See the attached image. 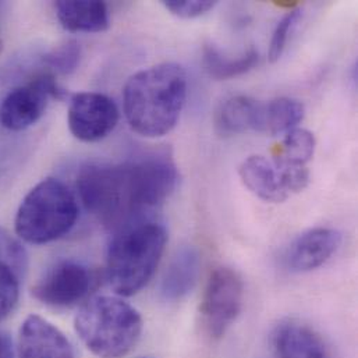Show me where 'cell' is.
Listing matches in <instances>:
<instances>
[{
	"instance_id": "52a82bcc",
	"label": "cell",
	"mask_w": 358,
	"mask_h": 358,
	"mask_svg": "<svg viewBox=\"0 0 358 358\" xmlns=\"http://www.w3.org/2000/svg\"><path fill=\"white\" fill-rule=\"evenodd\" d=\"M244 286L240 275L231 268L212 272L201 303V317L209 336L222 338L238 317L243 307Z\"/></svg>"
},
{
	"instance_id": "ffe728a7",
	"label": "cell",
	"mask_w": 358,
	"mask_h": 358,
	"mask_svg": "<svg viewBox=\"0 0 358 358\" xmlns=\"http://www.w3.org/2000/svg\"><path fill=\"white\" fill-rule=\"evenodd\" d=\"M21 278L11 265L0 261V322L13 313L18 303Z\"/></svg>"
},
{
	"instance_id": "44dd1931",
	"label": "cell",
	"mask_w": 358,
	"mask_h": 358,
	"mask_svg": "<svg viewBox=\"0 0 358 358\" xmlns=\"http://www.w3.org/2000/svg\"><path fill=\"white\" fill-rule=\"evenodd\" d=\"M81 59V49L76 41H67L52 49L43 62L59 74H71L77 70Z\"/></svg>"
},
{
	"instance_id": "603a6c76",
	"label": "cell",
	"mask_w": 358,
	"mask_h": 358,
	"mask_svg": "<svg viewBox=\"0 0 358 358\" xmlns=\"http://www.w3.org/2000/svg\"><path fill=\"white\" fill-rule=\"evenodd\" d=\"M0 261L11 265L24 278L27 271L25 250L4 229H0Z\"/></svg>"
},
{
	"instance_id": "484cf974",
	"label": "cell",
	"mask_w": 358,
	"mask_h": 358,
	"mask_svg": "<svg viewBox=\"0 0 358 358\" xmlns=\"http://www.w3.org/2000/svg\"><path fill=\"white\" fill-rule=\"evenodd\" d=\"M1 48H3V46H1V41H0V52H1Z\"/></svg>"
},
{
	"instance_id": "6da1fadb",
	"label": "cell",
	"mask_w": 358,
	"mask_h": 358,
	"mask_svg": "<svg viewBox=\"0 0 358 358\" xmlns=\"http://www.w3.org/2000/svg\"><path fill=\"white\" fill-rule=\"evenodd\" d=\"M178 169L166 154L124 164H91L78 172L77 189L85 209L120 229L164 203L178 185Z\"/></svg>"
},
{
	"instance_id": "7c38bea8",
	"label": "cell",
	"mask_w": 358,
	"mask_h": 358,
	"mask_svg": "<svg viewBox=\"0 0 358 358\" xmlns=\"http://www.w3.org/2000/svg\"><path fill=\"white\" fill-rule=\"evenodd\" d=\"M21 358H74L66 335L39 315H29L21 324L18 335Z\"/></svg>"
},
{
	"instance_id": "30bf717a",
	"label": "cell",
	"mask_w": 358,
	"mask_h": 358,
	"mask_svg": "<svg viewBox=\"0 0 358 358\" xmlns=\"http://www.w3.org/2000/svg\"><path fill=\"white\" fill-rule=\"evenodd\" d=\"M119 108L113 99L99 92L76 94L69 106V129L84 143L106 138L117 126Z\"/></svg>"
},
{
	"instance_id": "8992f818",
	"label": "cell",
	"mask_w": 358,
	"mask_h": 358,
	"mask_svg": "<svg viewBox=\"0 0 358 358\" xmlns=\"http://www.w3.org/2000/svg\"><path fill=\"white\" fill-rule=\"evenodd\" d=\"M244 185L265 202H283L293 194L303 191L310 181L306 166H292L275 159L254 155L243 161L238 168Z\"/></svg>"
},
{
	"instance_id": "d4e9b609",
	"label": "cell",
	"mask_w": 358,
	"mask_h": 358,
	"mask_svg": "<svg viewBox=\"0 0 358 358\" xmlns=\"http://www.w3.org/2000/svg\"><path fill=\"white\" fill-rule=\"evenodd\" d=\"M0 358H14L13 343L6 334L0 332Z\"/></svg>"
},
{
	"instance_id": "cb8c5ba5",
	"label": "cell",
	"mask_w": 358,
	"mask_h": 358,
	"mask_svg": "<svg viewBox=\"0 0 358 358\" xmlns=\"http://www.w3.org/2000/svg\"><path fill=\"white\" fill-rule=\"evenodd\" d=\"M162 4L172 14L180 18H195L206 11L212 10L216 6V1L212 0H168Z\"/></svg>"
},
{
	"instance_id": "2e32d148",
	"label": "cell",
	"mask_w": 358,
	"mask_h": 358,
	"mask_svg": "<svg viewBox=\"0 0 358 358\" xmlns=\"http://www.w3.org/2000/svg\"><path fill=\"white\" fill-rule=\"evenodd\" d=\"M261 103L262 102L244 95L227 99L217 112V129L223 134L258 131Z\"/></svg>"
},
{
	"instance_id": "ac0fdd59",
	"label": "cell",
	"mask_w": 358,
	"mask_h": 358,
	"mask_svg": "<svg viewBox=\"0 0 358 358\" xmlns=\"http://www.w3.org/2000/svg\"><path fill=\"white\" fill-rule=\"evenodd\" d=\"M259 62V53L255 48H250L247 52L237 57H229L215 45H206L203 48L202 63L206 73L216 80H230L243 76L252 70Z\"/></svg>"
},
{
	"instance_id": "ba28073f",
	"label": "cell",
	"mask_w": 358,
	"mask_h": 358,
	"mask_svg": "<svg viewBox=\"0 0 358 358\" xmlns=\"http://www.w3.org/2000/svg\"><path fill=\"white\" fill-rule=\"evenodd\" d=\"M63 94L53 74L39 73L3 98L0 124L10 131L25 130L42 117L50 98H60Z\"/></svg>"
},
{
	"instance_id": "7a4b0ae2",
	"label": "cell",
	"mask_w": 358,
	"mask_h": 358,
	"mask_svg": "<svg viewBox=\"0 0 358 358\" xmlns=\"http://www.w3.org/2000/svg\"><path fill=\"white\" fill-rule=\"evenodd\" d=\"M187 87L185 70L178 63H161L133 74L123 90L130 127L148 138L171 133L184 109Z\"/></svg>"
},
{
	"instance_id": "4316f807",
	"label": "cell",
	"mask_w": 358,
	"mask_h": 358,
	"mask_svg": "<svg viewBox=\"0 0 358 358\" xmlns=\"http://www.w3.org/2000/svg\"><path fill=\"white\" fill-rule=\"evenodd\" d=\"M141 358H150V357H141Z\"/></svg>"
},
{
	"instance_id": "9c48e42d",
	"label": "cell",
	"mask_w": 358,
	"mask_h": 358,
	"mask_svg": "<svg viewBox=\"0 0 358 358\" xmlns=\"http://www.w3.org/2000/svg\"><path fill=\"white\" fill-rule=\"evenodd\" d=\"M95 283L92 271L74 259L55 262L32 289L34 297L56 308H67L81 303Z\"/></svg>"
},
{
	"instance_id": "4fadbf2b",
	"label": "cell",
	"mask_w": 358,
	"mask_h": 358,
	"mask_svg": "<svg viewBox=\"0 0 358 358\" xmlns=\"http://www.w3.org/2000/svg\"><path fill=\"white\" fill-rule=\"evenodd\" d=\"M273 348L278 358H331L321 335L308 325L293 320L276 327Z\"/></svg>"
},
{
	"instance_id": "e0dca14e",
	"label": "cell",
	"mask_w": 358,
	"mask_h": 358,
	"mask_svg": "<svg viewBox=\"0 0 358 358\" xmlns=\"http://www.w3.org/2000/svg\"><path fill=\"white\" fill-rule=\"evenodd\" d=\"M304 117V106L292 98H278L266 103H261L258 133L278 136L289 133Z\"/></svg>"
},
{
	"instance_id": "5bb4252c",
	"label": "cell",
	"mask_w": 358,
	"mask_h": 358,
	"mask_svg": "<svg viewBox=\"0 0 358 358\" xmlns=\"http://www.w3.org/2000/svg\"><path fill=\"white\" fill-rule=\"evenodd\" d=\"M60 24L71 32H102L110 18L106 3L96 0H60L55 3Z\"/></svg>"
},
{
	"instance_id": "9a60e30c",
	"label": "cell",
	"mask_w": 358,
	"mask_h": 358,
	"mask_svg": "<svg viewBox=\"0 0 358 358\" xmlns=\"http://www.w3.org/2000/svg\"><path fill=\"white\" fill-rule=\"evenodd\" d=\"M201 259L195 247L184 245L176 251L161 283V294L166 301L184 299L194 289L199 275Z\"/></svg>"
},
{
	"instance_id": "7402d4cb",
	"label": "cell",
	"mask_w": 358,
	"mask_h": 358,
	"mask_svg": "<svg viewBox=\"0 0 358 358\" xmlns=\"http://www.w3.org/2000/svg\"><path fill=\"white\" fill-rule=\"evenodd\" d=\"M301 17V10L300 8H293L290 10L286 15L282 17V20L276 24V28L272 34V39H271V45H269V60L278 62L280 59V56L283 55L286 45H287V39L289 35L293 29V27L296 25V22L300 20Z\"/></svg>"
},
{
	"instance_id": "277c9868",
	"label": "cell",
	"mask_w": 358,
	"mask_h": 358,
	"mask_svg": "<svg viewBox=\"0 0 358 358\" xmlns=\"http://www.w3.org/2000/svg\"><path fill=\"white\" fill-rule=\"evenodd\" d=\"M85 348L98 358H123L143 334L140 313L119 297L96 296L87 300L74 321Z\"/></svg>"
},
{
	"instance_id": "8fae6325",
	"label": "cell",
	"mask_w": 358,
	"mask_h": 358,
	"mask_svg": "<svg viewBox=\"0 0 358 358\" xmlns=\"http://www.w3.org/2000/svg\"><path fill=\"white\" fill-rule=\"evenodd\" d=\"M342 243V234L331 227H315L300 234L289 247L285 262L292 272H310L331 259Z\"/></svg>"
},
{
	"instance_id": "5b68a950",
	"label": "cell",
	"mask_w": 358,
	"mask_h": 358,
	"mask_svg": "<svg viewBox=\"0 0 358 358\" xmlns=\"http://www.w3.org/2000/svg\"><path fill=\"white\" fill-rule=\"evenodd\" d=\"M78 219V202L60 180L45 179L22 199L15 215V233L29 244H46L66 236Z\"/></svg>"
},
{
	"instance_id": "3957f363",
	"label": "cell",
	"mask_w": 358,
	"mask_h": 358,
	"mask_svg": "<svg viewBox=\"0 0 358 358\" xmlns=\"http://www.w3.org/2000/svg\"><path fill=\"white\" fill-rule=\"evenodd\" d=\"M166 241V229L152 220L140 219L117 229L106 258L109 286L124 297L144 289L161 262Z\"/></svg>"
},
{
	"instance_id": "d6986e66",
	"label": "cell",
	"mask_w": 358,
	"mask_h": 358,
	"mask_svg": "<svg viewBox=\"0 0 358 358\" xmlns=\"http://www.w3.org/2000/svg\"><path fill=\"white\" fill-rule=\"evenodd\" d=\"M315 147L314 134L306 129L296 127L286 133L285 140L275 150L272 159L292 166H306L313 159Z\"/></svg>"
}]
</instances>
